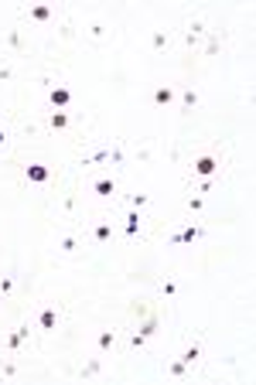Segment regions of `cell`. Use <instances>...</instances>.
Instances as JSON below:
<instances>
[{
	"label": "cell",
	"mask_w": 256,
	"mask_h": 385,
	"mask_svg": "<svg viewBox=\"0 0 256 385\" xmlns=\"http://www.w3.org/2000/svg\"><path fill=\"white\" fill-rule=\"evenodd\" d=\"M218 167H222V157L218 154H202L192 160V174L195 177H218Z\"/></svg>",
	"instance_id": "1"
},
{
	"label": "cell",
	"mask_w": 256,
	"mask_h": 385,
	"mask_svg": "<svg viewBox=\"0 0 256 385\" xmlns=\"http://www.w3.org/2000/svg\"><path fill=\"white\" fill-rule=\"evenodd\" d=\"M24 177H28V184H48V181H52V167L41 164V160H31V164L24 167Z\"/></svg>",
	"instance_id": "2"
},
{
	"label": "cell",
	"mask_w": 256,
	"mask_h": 385,
	"mask_svg": "<svg viewBox=\"0 0 256 385\" xmlns=\"http://www.w3.org/2000/svg\"><path fill=\"white\" fill-rule=\"evenodd\" d=\"M48 102H52V109H68L72 89H68V85H52V89H48Z\"/></svg>",
	"instance_id": "3"
},
{
	"label": "cell",
	"mask_w": 256,
	"mask_h": 385,
	"mask_svg": "<svg viewBox=\"0 0 256 385\" xmlns=\"http://www.w3.org/2000/svg\"><path fill=\"white\" fill-rule=\"evenodd\" d=\"M38 328L44 331V334H52V331L58 328V310H55V304H48V307L38 314Z\"/></svg>",
	"instance_id": "4"
},
{
	"label": "cell",
	"mask_w": 256,
	"mask_h": 385,
	"mask_svg": "<svg viewBox=\"0 0 256 385\" xmlns=\"http://www.w3.org/2000/svg\"><path fill=\"white\" fill-rule=\"evenodd\" d=\"M198 235H202V229H198V225H184L181 232H174V235H171V246H192Z\"/></svg>",
	"instance_id": "5"
},
{
	"label": "cell",
	"mask_w": 256,
	"mask_h": 385,
	"mask_svg": "<svg viewBox=\"0 0 256 385\" xmlns=\"http://www.w3.org/2000/svg\"><path fill=\"white\" fill-rule=\"evenodd\" d=\"M28 17L34 20V24H48V20L55 17V7H52V3H34V7L28 10Z\"/></svg>",
	"instance_id": "6"
},
{
	"label": "cell",
	"mask_w": 256,
	"mask_h": 385,
	"mask_svg": "<svg viewBox=\"0 0 256 385\" xmlns=\"http://www.w3.org/2000/svg\"><path fill=\"white\" fill-rule=\"evenodd\" d=\"M92 191H96L99 198H113V194H116V181H113V177H96V181H92Z\"/></svg>",
	"instance_id": "7"
},
{
	"label": "cell",
	"mask_w": 256,
	"mask_h": 385,
	"mask_svg": "<svg viewBox=\"0 0 256 385\" xmlns=\"http://www.w3.org/2000/svg\"><path fill=\"white\" fill-rule=\"evenodd\" d=\"M48 126H52V130H58V133H62V130H68V126H72V116L65 113V109H55V113L48 116Z\"/></svg>",
	"instance_id": "8"
},
{
	"label": "cell",
	"mask_w": 256,
	"mask_h": 385,
	"mask_svg": "<svg viewBox=\"0 0 256 385\" xmlns=\"http://www.w3.org/2000/svg\"><path fill=\"white\" fill-rule=\"evenodd\" d=\"M174 99H178L174 85H158V89H154V102H158V106H171Z\"/></svg>",
	"instance_id": "9"
},
{
	"label": "cell",
	"mask_w": 256,
	"mask_h": 385,
	"mask_svg": "<svg viewBox=\"0 0 256 385\" xmlns=\"http://www.w3.org/2000/svg\"><path fill=\"white\" fill-rule=\"evenodd\" d=\"M28 334H31V328H28V324H20V328H14V334L7 338V348H10V351H18V348L24 345V341H28Z\"/></svg>",
	"instance_id": "10"
},
{
	"label": "cell",
	"mask_w": 256,
	"mask_h": 385,
	"mask_svg": "<svg viewBox=\"0 0 256 385\" xmlns=\"http://www.w3.org/2000/svg\"><path fill=\"white\" fill-rule=\"evenodd\" d=\"M178 358H181V362H184V365L192 368L198 362V358H202V345H198V341H192V345L184 348V351H181V355H178Z\"/></svg>",
	"instance_id": "11"
},
{
	"label": "cell",
	"mask_w": 256,
	"mask_h": 385,
	"mask_svg": "<svg viewBox=\"0 0 256 385\" xmlns=\"http://www.w3.org/2000/svg\"><path fill=\"white\" fill-rule=\"evenodd\" d=\"M92 239H96V242H110V239H113V225H110V222H96V225H92Z\"/></svg>",
	"instance_id": "12"
},
{
	"label": "cell",
	"mask_w": 256,
	"mask_h": 385,
	"mask_svg": "<svg viewBox=\"0 0 256 385\" xmlns=\"http://www.w3.org/2000/svg\"><path fill=\"white\" fill-rule=\"evenodd\" d=\"M140 222H144V218H140L137 212H130V215H126V222H123V232H126L130 239H134V235H140Z\"/></svg>",
	"instance_id": "13"
},
{
	"label": "cell",
	"mask_w": 256,
	"mask_h": 385,
	"mask_svg": "<svg viewBox=\"0 0 256 385\" xmlns=\"http://www.w3.org/2000/svg\"><path fill=\"white\" fill-rule=\"evenodd\" d=\"M184 34H192V38H205V34H208V24H205L202 17L188 20V31H184Z\"/></svg>",
	"instance_id": "14"
},
{
	"label": "cell",
	"mask_w": 256,
	"mask_h": 385,
	"mask_svg": "<svg viewBox=\"0 0 256 385\" xmlns=\"http://www.w3.org/2000/svg\"><path fill=\"white\" fill-rule=\"evenodd\" d=\"M113 341H116V331H99V338H96L99 351H110V348H113Z\"/></svg>",
	"instance_id": "15"
},
{
	"label": "cell",
	"mask_w": 256,
	"mask_h": 385,
	"mask_svg": "<svg viewBox=\"0 0 256 385\" xmlns=\"http://www.w3.org/2000/svg\"><path fill=\"white\" fill-rule=\"evenodd\" d=\"M168 375H171V379H184V375H188V365H184L181 358H174V362L168 365Z\"/></svg>",
	"instance_id": "16"
},
{
	"label": "cell",
	"mask_w": 256,
	"mask_h": 385,
	"mask_svg": "<svg viewBox=\"0 0 256 385\" xmlns=\"http://www.w3.org/2000/svg\"><path fill=\"white\" fill-rule=\"evenodd\" d=\"M137 331L144 334V338H154V334H158V317H147V321H144Z\"/></svg>",
	"instance_id": "17"
},
{
	"label": "cell",
	"mask_w": 256,
	"mask_h": 385,
	"mask_svg": "<svg viewBox=\"0 0 256 385\" xmlns=\"http://www.w3.org/2000/svg\"><path fill=\"white\" fill-rule=\"evenodd\" d=\"M181 106H184V109H195V106H198V92H195V89H184V92H181Z\"/></svg>",
	"instance_id": "18"
},
{
	"label": "cell",
	"mask_w": 256,
	"mask_h": 385,
	"mask_svg": "<svg viewBox=\"0 0 256 385\" xmlns=\"http://www.w3.org/2000/svg\"><path fill=\"white\" fill-rule=\"evenodd\" d=\"M76 246H79V239H76V235H62V239H58V249L62 252H76Z\"/></svg>",
	"instance_id": "19"
},
{
	"label": "cell",
	"mask_w": 256,
	"mask_h": 385,
	"mask_svg": "<svg viewBox=\"0 0 256 385\" xmlns=\"http://www.w3.org/2000/svg\"><path fill=\"white\" fill-rule=\"evenodd\" d=\"M160 297H178V280H171V276H168V280L160 283Z\"/></svg>",
	"instance_id": "20"
},
{
	"label": "cell",
	"mask_w": 256,
	"mask_h": 385,
	"mask_svg": "<svg viewBox=\"0 0 256 385\" xmlns=\"http://www.w3.org/2000/svg\"><path fill=\"white\" fill-rule=\"evenodd\" d=\"M99 372H102V362H99V358H92L89 365L82 368V379H92V375H99Z\"/></svg>",
	"instance_id": "21"
},
{
	"label": "cell",
	"mask_w": 256,
	"mask_h": 385,
	"mask_svg": "<svg viewBox=\"0 0 256 385\" xmlns=\"http://www.w3.org/2000/svg\"><path fill=\"white\" fill-rule=\"evenodd\" d=\"M150 44H154V48H168V31H164V27H160V31H154V34H150Z\"/></svg>",
	"instance_id": "22"
},
{
	"label": "cell",
	"mask_w": 256,
	"mask_h": 385,
	"mask_svg": "<svg viewBox=\"0 0 256 385\" xmlns=\"http://www.w3.org/2000/svg\"><path fill=\"white\" fill-rule=\"evenodd\" d=\"M202 208H205V198H202V194H192V198H188V212H202Z\"/></svg>",
	"instance_id": "23"
},
{
	"label": "cell",
	"mask_w": 256,
	"mask_h": 385,
	"mask_svg": "<svg viewBox=\"0 0 256 385\" xmlns=\"http://www.w3.org/2000/svg\"><path fill=\"white\" fill-rule=\"evenodd\" d=\"M144 205H147V194H134V198H130V208H134V212L144 208Z\"/></svg>",
	"instance_id": "24"
},
{
	"label": "cell",
	"mask_w": 256,
	"mask_h": 385,
	"mask_svg": "<svg viewBox=\"0 0 256 385\" xmlns=\"http://www.w3.org/2000/svg\"><path fill=\"white\" fill-rule=\"evenodd\" d=\"M89 34H92V38H106V27H102V24H89Z\"/></svg>",
	"instance_id": "25"
},
{
	"label": "cell",
	"mask_w": 256,
	"mask_h": 385,
	"mask_svg": "<svg viewBox=\"0 0 256 385\" xmlns=\"http://www.w3.org/2000/svg\"><path fill=\"white\" fill-rule=\"evenodd\" d=\"M130 345H134V348H144V345H147V338H144L140 331H134V334H130Z\"/></svg>",
	"instance_id": "26"
},
{
	"label": "cell",
	"mask_w": 256,
	"mask_h": 385,
	"mask_svg": "<svg viewBox=\"0 0 256 385\" xmlns=\"http://www.w3.org/2000/svg\"><path fill=\"white\" fill-rule=\"evenodd\" d=\"M10 290H14V276H4L0 280V293H10Z\"/></svg>",
	"instance_id": "27"
},
{
	"label": "cell",
	"mask_w": 256,
	"mask_h": 385,
	"mask_svg": "<svg viewBox=\"0 0 256 385\" xmlns=\"http://www.w3.org/2000/svg\"><path fill=\"white\" fill-rule=\"evenodd\" d=\"M7 44H10V48H20V34H18V31L7 34Z\"/></svg>",
	"instance_id": "28"
},
{
	"label": "cell",
	"mask_w": 256,
	"mask_h": 385,
	"mask_svg": "<svg viewBox=\"0 0 256 385\" xmlns=\"http://www.w3.org/2000/svg\"><path fill=\"white\" fill-rule=\"evenodd\" d=\"M14 75V72H10V68H0V82H7V78Z\"/></svg>",
	"instance_id": "29"
},
{
	"label": "cell",
	"mask_w": 256,
	"mask_h": 385,
	"mask_svg": "<svg viewBox=\"0 0 256 385\" xmlns=\"http://www.w3.org/2000/svg\"><path fill=\"white\" fill-rule=\"evenodd\" d=\"M4 143H7V130H0V147H4Z\"/></svg>",
	"instance_id": "30"
}]
</instances>
